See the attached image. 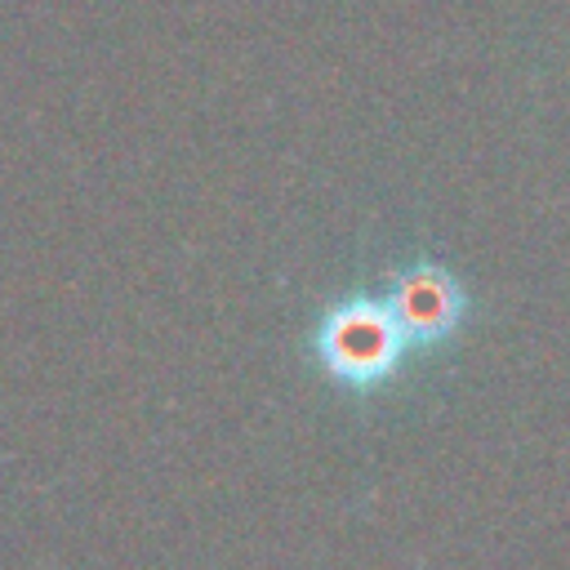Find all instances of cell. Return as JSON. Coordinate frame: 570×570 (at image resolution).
<instances>
[{
	"instance_id": "6da1fadb",
	"label": "cell",
	"mask_w": 570,
	"mask_h": 570,
	"mask_svg": "<svg viewBox=\"0 0 570 570\" xmlns=\"http://www.w3.org/2000/svg\"><path fill=\"white\" fill-rule=\"evenodd\" d=\"M312 352L330 383L347 392H379L396 379L410 347L379 294H347L321 312L312 330Z\"/></svg>"
},
{
	"instance_id": "7a4b0ae2",
	"label": "cell",
	"mask_w": 570,
	"mask_h": 570,
	"mask_svg": "<svg viewBox=\"0 0 570 570\" xmlns=\"http://www.w3.org/2000/svg\"><path fill=\"white\" fill-rule=\"evenodd\" d=\"M379 298H383L387 316L396 321V330H401L410 352H428V347L450 343L459 334V325L468 321L463 281L450 267L432 263V258L396 267Z\"/></svg>"
}]
</instances>
